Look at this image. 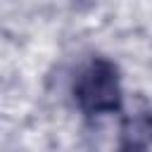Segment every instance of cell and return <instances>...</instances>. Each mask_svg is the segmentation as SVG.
I'll return each instance as SVG.
<instances>
[{
	"mask_svg": "<svg viewBox=\"0 0 152 152\" xmlns=\"http://www.w3.org/2000/svg\"><path fill=\"white\" fill-rule=\"evenodd\" d=\"M74 100L86 114H109L121 107L119 69L104 59H93L74 81Z\"/></svg>",
	"mask_w": 152,
	"mask_h": 152,
	"instance_id": "obj_1",
	"label": "cell"
},
{
	"mask_svg": "<svg viewBox=\"0 0 152 152\" xmlns=\"http://www.w3.org/2000/svg\"><path fill=\"white\" fill-rule=\"evenodd\" d=\"M152 145V114L126 119L121 128V152H145Z\"/></svg>",
	"mask_w": 152,
	"mask_h": 152,
	"instance_id": "obj_2",
	"label": "cell"
}]
</instances>
